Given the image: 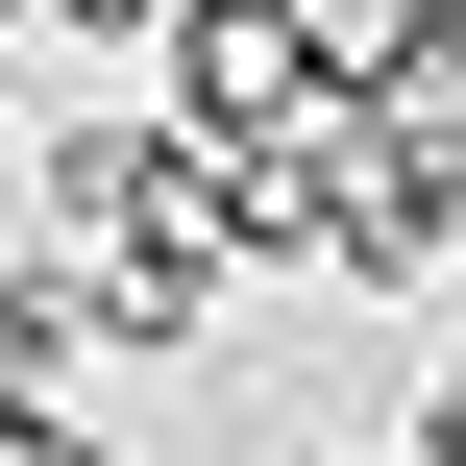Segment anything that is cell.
Masks as SVG:
<instances>
[{
	"instance_id": "cell-1",
	"label": "cell",
	"mask_w": 466,
	"mask_h": 466,
	"mask_svg": "<svg viewBox=\"0 0 466 466\" xmlns=\"http://www.w3.org/2000/svg\"><path fill=\"white\" fill-rule=\"evenodd\" d=\"M147 98H172L197 147H270V123H319V98H344V49H319V0H172Z\"/></svg>"
},
{
	"instance_id": "cell-2",
	"label": "cell",
	"mask_w": 466,
	"mask_h": 466,
	"mask_svg": "<svg viewBox=\"0 0 466 466\" xmlns=\"http://www.w3.org/2000/svg\"><path fill=\"white\" fill-rule=\"evenodd\" d=\"M0 369H49V393H123V369H172V344H147L123 246H25V270H0Z\"/></svg>"
},
{
	"instance_id": "cell-3",
	"label": "cell",
	"mask_w": 466,
	"mask_h": 466,
	"mask_svg": "<svg viewBox=\"0 0 466 466\" xmlns=\"http://www.w3.org/2000/svg\"><path fill=\"white\" fill-rule=\"evenodd\" d=\"M0 466H123V442H98V393H49V369H0Z\"/></svg>"
},
{
	"instance_id": "cell-4",
	"label": "cell",
	"mask_w": 466,
	"mask_h": 466,
	"mask_svg": "<svg viewBox=\"0 0 466 466\" xmlns=\"http://www.w3.org/2000/svg\"><path fill=\"white\" fill-rule=\"evenodd\" d=\"M49 25H74L98 74H147V49H172V0H49Z\"/></svg>"
},
{
	"instance_id": "cell-5",
	"label": "cell",
	"mask_w": 466,
	"mask_h": 466,
	"mask_svg": "<svg viewBox=\"0 0 466 466\" xmlns=\"http://www.w3.org/2000/svg\"><path fill=\"white\" fill-rule=\"evenodd\" d=\"M418 466H466V344H442V369H418Z\"/></svg>"
},
{
	"instance_id": "cell-6",
	"label": "cell",
	"mask_w": 466,
	"mask_h": 466,
	"mask_svg": "<svg viewBox=\"0 0 466 466\" xmlns=\"http://www.w3.org/2000/svg\"><path fill=\"white\" fill-rule=\"evenodd\" d=\"M0 25H49V0H0Z\"/></svg>"
},
{
	"instance_id": "cell-7",
	"label": "cell",
	"mask_w": 466,
	"mask_h": 466,
	"mask_svg": "<svg viewBox=\"0 0 466 466\" xmlns=\"http://www.w3.org/2000/svg\"><path fill=\"white\" fill-rule=\"evenodd\" d=\"M0 172H25V123H0Z\"/></svg>"
}]
</instances>
